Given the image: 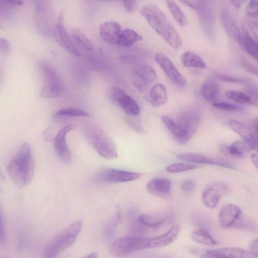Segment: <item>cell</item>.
<instances>
[{
  "label": "cell",
  "mask_w": 258,
  "mask_h": 258,
  "mask_svg": "<svg viewBox=\"0 0 258 258\" xmlns=\"http://www.w3.org/2000/svg\"><path fill=\"white\" fill-rule=\"evenodd\" d=\"M7 171L14 184L18 187L27 185L34 172L32 148L28 143H23L15 158L10 162Z\"/></svg>",
  "instance_id": "1"
},
{
  "label": "cell",
  "mask_w": 258,
  "mask_h": 258,
  "mask_svg": "<svg viewBox=\"0 0 258 258\" xmlns=\"http://www.w3.org/2000/svg\"><path fill=\"white\" fill-rule=\"evenodd\" d=\"M140 13L151 28L172 48L177 49L181 46L182 40L180 36L157 6L146 5L141 9Z\"/></svg>",
  "instance_id": "2"
},
{
  "label": "cell",
  "mask_w": 258,
  "mask_h": 258,
  "mask_svg": "<svg viewBox=\"0 0 258 258\" xmlns=\"http://www.w3.org/2000/svg\"><path fill=\"white\" fill-rule=\"evenodd\" d=\"M82 228V222H74L55 236L46 245L43 257H55L71 246L76 240Z\"/></svg>",
  "instance_id": "3"
},
{
  "label": "cell",
  "mask_w": 258,
  "mask_h": 258,
  "mask_svg": "<svg viewBox=\"0 0 258 258\" xmlns=\"http://www.w3.org/2000/svg\"><path fill=\"white\" fill-rule=\"evenodd\" d=\"M87 141L101 157L106 159L117 157L116 147L111 139L103 131L97 128H91L85 134Z\"/></svg>",
  "instance_id": "4"
},
{
  "label": "cell",
  "mask_w": 258,
  "mask_h": 258,
  "mask_svg": "<svg viewBox=\"0 0 258 258\" xmlns=\"http://www.w3.org/2000/svg\"><path fill=\"white\" fill-rule=\"evenodd\" d=\"M146 248H149V238L125 236L113 242L109 251L114 256H123Z\"/></svg>",
  "instance_id": "5"
},
{
  "label": "cell",
  "mask_w": 258,
  "mask_h": 258,
  "mask_svg": "<svg viewBox=\"0 0 258 258\" xmlns=\"http://www.w3.org/2000/svg\"><path fill=\"white\" fill-rule=\"evenodd\" d=\"M106 92L108 99L126 113L131 115L140 113V108L137 102L121 89L112 87L108 88Z\"/></svg>",
  "instance_id": "6"
},
{
  "label": "cell",
  "mask_w": 258,
  "mask_h": 258,
  "mask_svg": "<svg viewBox=\"0 0 258 258\" xmlns=\"http://www.w3.org/2000/svg\"><path fill=\"white\" fill-rule=\"evenodd\" d=\"M200 120V111L197 108L191 107L178 114L176 123L190 140L198 128Z\"/></svg>",
  "instance_id": "7"
},
{
  "label": "cell",
  "mask_w": 258,
  "mask_h": 258,
  "mask_svg": "<svg viewBox=\"0 0 258 258\" xmlns=\"http://www.w3.org/2000/svg\"><path fill=\"white\" fill-rule=\"evenodd\" d=\"M142 176L140 173L107 169L99 172L95 175L94 180L99 183H119L135 180Z\"/></svg>",
  "instance_id": "8"
},
{
  "label": "cell",
  "mask_w": 258,
  "mask_h": 258,
  "mask_svg": "<svg viewBox=\"0 0 258 258\" xmlns=\"http://www.w3.org/2000/svg\"><path fill=\"white\" fill-rule=\"evenodd\" d=\"M132 78L134 86L140 92H145L156 79L155 70L150 66L141 64L135 67L132 71Z\"/></svg>",
  "instance_id": "9"
},
{
  "label": "cell",
  "mask_w": 258,
  "mask_h": 258,
  "mask_svg": "<svg viewBox=\"0 0 258 258\" xmlns=\"http://www.w3.org/2000/svg\"><path fill=\"white\" fill-rule=\"evenodd\" d=\"M35 8V23L40 32L45 35L51 32L49 21L50 0H33Z\"/></svg>",
  "instance_id": "10"
},
{
  "label": "cell",
  "mask_w": 258,
  "mask_h": 258,
  "mask_svg": "<svg viewBox=\"0 0 258 258\" xmlns=\"http://www.w3.org/2000/svg\"><path fill=\"white\" fill-rule=\"evenodd\" d=\"M155 58L166 76L175 84L180 87L186 86L187 81L185 78L179 73L168 57L161 53H157Z\"/></svg>",
  "instance_id": "11"
},
{
  "label": "cell",
  "mask_w": 258,
  "mask_h": 258,
  "mask_svg": "<svg viewBox=\"0 0 258 258\" xmlns=\"http://www.w3.org/2000/svg\"><path fill=\"white\" fill-rule=\"evenodd\" d=\"M74 128L72 124H69L62 128L54 139V147L59 160L66 164L72 160L71 153L66 142V135Z\"/></svg>",
  "instance_id": "12"
},
{
  "label": "cell",
  "mask_w": 258,
  "mask_h": 258,
  "mask_svg": "<svg viewBox=\"0 0 258 258\" xmlns=\"http://www.w3.org/2000/svg\"><path fill=\"white\" fill-rule=\"evenodd\" d=\"M229 192V188L222 183H216L207 188L203 193L202 201L209 208L214 209L219 200Z\"/></svg>",
  "instance_id": "13"
},
{
  "label": "cell",
  "mask_w": 258,
  "mask_h": 258,
  "mask_svg": "<svg viewBox=\"0 0 258 258\" xmlns=\"http://www.w3.org/2000/svg\"><path fill=\"white\" fill-rule=\"evenodd\" d=\"M229 125L233 131L243 139L251 149H257V131L252 127L234 119L229 121Z\"/></svg>",
  "instance_id": "14"
},
{
  "label": "cell",
  "mask_w": 258,
  "mask_h": 258,
  "mask_svg": "<svg viewBox=\"0 0 258 258\" xmlns=\"http://www.w3.org/2000/svg\"><path fill=\"white\" fill-rule=\"evenodd\" d=\"M177 158L182 161L187 163L209 164L220 166L231 169H235L232 164L227 161L215 160L199 153H184L179 154L177 156Z\"/></svg>",
  "instance_id": "15"
},
{
  "label": "cell",
  "mask_w": 258,
  "mask_h": 258,
  "mask_svg": "<svg viewBox=\"0 0 258 258\" xmlns=\"http://www.w3.org/2000/svg\"><path fill=\"white\" fill-rule=\"evenodd\" d=\"M243 34L239 43L241 47L252 57L257 60V34L254 29L244 25Z\"/></svg>",
  "instance_id": "16"
},
{
  "label": "cell",
  "mask_w": 258,
  "mask_h": 258,
  "mask_svg": "<svg viewBox=\"0 0 258 258\" xmlns=\"http://www.w3.org/2000/svg\"><path fill=\"white\" fill-rule=\"evenodd\" d=\"M241 215L242 211L238 206L234 204L226 205L219 212V223L223 228H232Z\"/></svg>",
  "instance_id": "17"
},
{
  "label": "cell",
  "mask_w": 258,
  "mask_h": 258,
  "mask_svg": "<svg viewBox=\"0 0 258 258\" xmlns=\"http://www.w3.org/2000/svg\"><path fill=\"white\" fill-rule=\"evenodd\" d=\"M55 37L59 44L74 55L79 56L80 53L71 41L63 23V15L60 13L55 27Z\"/></svg>",
  "instance_id": "18"
},
{
  "label": "cell",
  "mask_w": 258,
  "mask_h": 258,
  "mask_svg": "<svg viewBox=\"0 0 258 258\" xmlns=\"http://www.w3.org/2000/svg\"><path fill=\"white\" fill-rule=\"evenodd\" d=\"M220 19L223 27L227 34L233 40L239 44L241 34L229 10L224 8L220 13Z\"/></svg>",
  "instance_id": "19"
},
{
  "label": "cell",
  "mask_w": 258,
  "mask_h": 258,
  "mask_svg": "<svg viewBox=\"0 0 258 258\" xmlns=\"http://www.w3.org/2000/svg\"><path fill=\"white\" fill-rule=\"evenodd\" d=\"M207 257L242 258L253 257L249 251L237 247H223L208 251L205 254Z\"/></svg>",
  "instance_id": "20"
},
{
  "label": "cell",
  "mask_w": 258,
  "mask_h": 258,
  "mask_svg": "<svg viewBox=\"0 0 258 258\" xmlns=\"http://www.w3.org/2000/svg\"><path fill=\"white\" fill-rule=\"evenodd\" d=\"M121 32L120 25L112 21L102 23L99 28V34L102 39L113 44H117Z\"/></svg>",
  "instance_id": "21"
},
{
  "label": "cell",
  "mask_w": 258,
  "mask_h": 258,
  "mask_svg": "<svg viewBox=\"0 0 258 258\" xmlns=\"http://www.w3.org/2000/svg\"><path fill=\"white\" fill-rule=\"evenodd\" d=\"M171 186L170 180L163 177L154 178L147 184V188L151 194L161 198L165 197L169 194Z\"/></svg>",
  "instance_id": "22"
},
{
  "label": "cell",
  "mask_w": 258,
  "mask_h": 258,
  "mask_svg": "<svg viewBox=\"0 0 258 258\" xmlns=\"http://www.w3.org/2000/svg\"><path fill=\"white\" fill-rule=\"evenodd\" d=\"M179 231V226L176 225L162 235L149 237V248L161 247L172 243L178 237Z\"/></svg>",
  "instance_id": "23"
},
{
  "label": "cell",
  "mask_w": 258,
  "mask_h": 258,
  "mask_svg": "<svg viewBox=\"0 0 258 258\" xmlns=\"http://www.w3.org/2000/svg\"><path fill=\"white\" fill-rule=\"evenodd\" d=\"M39 68L47 82L48 86L63 91V82L57 72L49 64L45 62L39 63Z\"/></svg>",
  "instance_id": "24"
},
{
  "label": "cell",
  "mask_w": 258,
  "mask_h": 258,
  "mask_svg": "<svg viewBox=\"0 0 258 258\" xmlns=\"http://www.w3.org/2000/svg\"><path fill=\"white\" fill-rule=\"evenodd\" d=\"M200 91L201 96L205 100L213 103L219 96L220 85L216 79L210 78L203 83Z\"/></svg>",
  "instance_id": "25"
},
{
  "label": "cell",
  "mask_w": 258,
  "mask_h": 258,
  "mask_svg": "<svg viewBox=\"0 0 258 258\" xmlns=\"http://www.w3.org/2000/svg\"><path fill=\"white\" fill-rule=\"evenodd\" d=\"M146 99L154 107L164 104L167 100V94L165 87L161 84H154L146 96Z\"/></svg>",
  "instance_id": "26"
},
{
  "label": "cell",
  "mask_w": 258,
  "mask_h": 258,
  "mask_svg": "<svg viewBox=\"0 0 258 258\" xmlns=\"http://www.w3.org/2000/svg\"><path fill=\"white\" fill-rule=\"evenodd\" d=\"M222 153L236 157H243L249 153L251 149L243 140L237 141L230 145H223L219 148Z\"/></svg>",
  "instance_id": "27"
},
{
  "label": "cell",
  "mask_w": 258,
  "mask_h": 258,
  "mask_svg": "<svg viewBox=\"0 0 258 258\" xmlns=\"http://www.w3.org/2000/svg\"><path fill=\"white\" fill-rule=\"evenodd\" d=\"M199 16L200 24L206 34H212L214 25V18L212 10L207 5L201 10L196 11Z\"/></svg>",
  "instance_id": "28"
},
{
  "label": "cell",
  "mask_w": 258,
  "mask_h": 258,
  "mask_svg": "<svg viewBox=\"0 0 258 258\" xmlns=\"http://www.w3.org/2000/svg\"><path fill=\"white\" fill-rule=\"evenodd\" d=\"M162 121L168 130L175 137L177 141L180 144H184L189 141V138L178 126L176 122L166 115H162Z\"/></svg>",
  "instance_id": "29"
},
{
  "label": "cell",
  "mask_w": 258,
  "mask_h": 258,
  "mask_svg": "<svg viewBox=\"0 0 258 258\" xmlns=\"http://www.w3.org/2000/svg\"><path fill=\"white\" fill-rule=\"evenodd\" d=\"M142 35L131 29H126L121 32L117 42V45L130 47L135 42L142 40Z\"/></svg>",
  "instance_id": "30"
},
{
  "label": "cell",
  "mask_w": 258,
  "mask_h": 258,
  "mask_svg": "<svg viewBox=\"0 0 258 258\" xmlns=\"http://www.w3.org/2000/svg\"><path fill=\"white\" fill-rule=\"evenodd\" d=\"M181 60L183 65L186 68L204 69L206 64L204 60L196 53L188 51L184 53Z\"/></svg>",
  "instance_id": "31"
},
{
  "label": "cell",
  "mask_w": 258,
  "mask_h": 258,
  "mask_svg": "<svg viewBox=\"0 0 258 258\" xmlns=\"http://www.w3.org/2000/svg\"><path fill=\"white\" fill-rule=\"evenodd\" d=\"M225 96L232 101L243 105L257 106V102L250 95L241 91L229 90L226 92Z\"/></svg>",
  "instance_id": "32"
},
{
  "label": "cell",
  "mask_w": 258,
  "mask_h": 258,
  "mask_svg": "<svg viewBox=\"0 0 258 258\" xmlns=\"http://www.w3.org/2000/svg\"><path fill=\"white\" fill-rule=\"evenodd\" d=\"M138 218L147 229L161 226L166 219L164 216L159 214H142Z\"/></svg>",
  "instance_id": "33"
},
{
  "label": "cell",
  "mask_w": 258,
  "mask_h": 258,
  "mask_svg": "<svg viewBox=\"0 0 258 258\" xmlns=\"http://www.w3.org/2000/svg\"><path fill=\"white\" fill-rule=\"evenodd\" d=\"M164 1L176 23L180 26H186L188 23L187 19L178 5L173 0Z\"/></svg>",
  "instance_id": "34"
},
{
  "label": "cell",
  "mask_w": 258,
  "mask_h": 258,
  "mask_svg": "<svg viewBox=\"0 0 258 258\" xmlns=\"http://www.w3.org/2000/svg\"><path fill=\"white\" fill-rule=\"evenodd\" d=\"M192 240L197 243L206 245H215L217 242L205 229H198L191 234Z\"/></svg>",
  "instance_id": "35"
},
{
  "label": "cell",
  "mask_w": 258,
  "mask_h": 258,
  "mask_svg": "<svg viewBox=\"0 0 258 258\" xmlns=\"http://www.w3.org/2000/svg\"><path fill=\"white\" fill-rule=\"evenodd\" d=\"M72 35L76 42L82 47L90 51L93 50L92 43L80 29L78 28L74 29Z\"/></svg>",
  "instance_id": "36"
},
{
  "label": "cell",
  "mask_w": 258,
  "mask_h": 258,
  "mask_svg": "<svg viewBox=\"0 0 258 258\" xmlns=\"http://www.w3.org/2000/svg\"><path fill=\"white\" fill-rule=\"evenodd\" d=\"M197 167L196 165L192 164L176 162L168 165L165 169L166 171L170 173H178L187 171L195 169Z\"/></svg>",
  "instance_id": "37"
},
{
  "label": "cell",
  "mask_w": 258,
  "mask_h": 258,
  "mask_svg": "<svg viewBox=\"0 0 258 258\" xmlns=\"http://www.w3.org/2000/svg\"><path fill=\"white\" fill-rule=\"evenodd\" d=\"M55 116L88 117L90 116V114L80 108L68 107L58 110L55 113Z\"/></svg>",
  "instance_id": "38"
},
{
  "label": "cell",
  "mask_w": 258,
  "mask_h": 258,
  "mask_svg": "<svg viewBox=\"0 0 258 258\" xmlns=\"http://www.w3.org/2000/svg\"><path fill=\"white\" fill-rule=\"evenodd\" d=\"M212 106L219 109L230 112H238L243 109L241 105L224 102L215 101L212 103Z\"/></svg>",
  "instance_id": "39"
},
{
  "label": "cell",
  "mask_w": 258,
  "mask_h": 258,
  "mask_svg": "<svg viewBox=\"0 0 258 258\" xmlns=\"http://www.w3.org/2000/svg\"><path fill=\"white\" fill-rule=\"evenodd\" d=\"M147 229L142 224L138 218H136L131 223L130 232L134 236L141 237L146 232Z\"/></svg>",
  "instance_id": "40"
},
{
  "label": "cell",
  "mask_w": 258,
  "mask_h": 258,
  "mask_svg": "<svg viewBox=\"0 0 258 258\" xmlns=\"http://www.w3.org/2000/svg\"><path fill=\"white\" fill-rule=\"evenodd\" d=\"M240 216L233 227L248 230H254L255 225L253 221L244 217Z\"/></svg>",
  "instance_id": "41"
},
{
  "label": "cell",
  "mask_w": 258,
  "mask_h": 258,
  "mask_svg": "<svg viewBox=\"0 0 258 258\" xmlns=\"http://www.w3.org/2000/svg\"><path fill=\"white\" fill-rule=\"evenodd\" d=\"M179 1L196 11L202 9L207 5L205 0H179Z\"/></svg>",
  "instance_id": "42"
},
{
  "label": "cell",
  "mask_w": 258,
  "mask_h": 258,
  "mask_svg": "<svg viewBox=\"0 0 258 258\" xmlns=\"http://www.w3.org/2000/svg\"><path fill=\"white\" fill-rule=\"evenodd\" d=\"M247 16L252 18H257V0H251L245 9Z\"/></svg>",
  "instance_id": "43"
},
{
  "label": "cell",
  "mask_w": 258,
  "mask_h": 258,
  "mask_svg": "<svg viewBox=\"0 0 258 258\" xmlns=\"http://www.w3.org/2000/svg\"><path fill=\"white\" fill-rule=\"evenodd\" d=\"M215 77L218 80L224 82L241 83L244 82L243 80L241 78L234 77L221 73L216 74L215 75Z\"/></svg>",
  "instance_id": "44"
},
{
  "label": "cell",
  "mask_w": 258,
  "mask_h": 258,
  "mask_svg": "<svg viewBox=\"0 0 258 258\" xmlns=\"http://www.w3.org/2000/svg\"><path fill=\"white\" fill-rule=\"evenodd\" d=\"M116 226V221L114 220L107 224L104 229V234L106 237L109 238L114 234Z\"/></svg>",
  "instance_id": "45"
},
{
  "label": "cell",
  "mask_w": 258,
  "mask_h": 258,
  "mask_svg": "<svg viewBox=\"0 0 258 258\" xmlns=\"http://www.w3.org/2000/svg\"><path fill=\"white\" fill-rule=\"evenodd\" d=\"M11 49V45L6 39L0 37V53L7 54Z\"/></svg>",
  "instance_id": "46"
},
{
  "label": "cell",
  "mask_w": 258,
  "mask_h": 258,
  "mask_svg": "<svg viewBox=\"0 0 258 258\" xmlns=\"http://www.w3.org/2000/svg\"><path fill=\"white\" fill-rule=\"evenodd\" d=\"M196 185L195 183L190 180H186L181 184L182 189L186 192H190L195 190Z\"/></svg>",
  "instance_id": "47"
},
{
  "label": "cell",
  "mask_w": 258,
  "mask_h": 258,
  "mask_svg": "<svg viewBox=\"0 0 258 258\" xmlns=\"http://www.w3.org/2000/svg\"><path fill=\"white\" fill-rule=\"evenodd\" d=\"M241 66L244 70L249 73L255 75L257 74V69L256 67L249 62L244 60L241 62Z\"/></svg>",
  "instance_id": "48"
},
{
  "label": "cell",
  "mask_w": 258,
  "mask_h": 258,
  "mask_svg": "<svg viewBox=\"0 0 258 258\" xmlns=\"http://www.w3.org/2000/svg\"><path fill=\"white\" fill-rule=\"evenodd\" d=\"M125 9L130 12H134L137 8V0H122Z\"/></svg>",
  "instance_id": "49"
},
{
  "label": "cell",
  "mask_w": 258,
  "mask_h": 258,
  "mask_svg": "<svg viewBox=\"0 0 258 258\" xmlns=\"http://www.w3.org/2000/svg\"><path fill=\"white\" fill-rule=\"evenodd\" d=\"M249 252L253 257H257L258 255V244L257 239L256 238L253 240L249 246Z\"/></svg>",
  "instance_id": "50"
},
{
  "label": "cell",
  "mask_w": 258,
  "mask_h": 258,
  "mask_svg": "<svg viewBox=\"0 0 258 258\" xmlns=\"http://www.w3.org/2000/svg\"><path fill=\"white\" fill-rule=\"evenodd\" d=\"M52 128L50 126L47 127L43 134V137L46 141L49 142L52 139Z\"/></svg>",
  "instance_id": "51"
},
{
  "label": "cell",
  "mask_w": 258,
  "mask_h": 258,
  "mask_svg": "<svg viewBox=\"0 0 258 258\" xmlns=\"http://www.w3.org/2000/svg\"><path fill=\"white\" fill-rule=\"evenodd\" d=\"M0 2L14 7L22 4V0H0Z\"/></svg>",
  "instance_id": "52"
},
{
  "label": "cell",
  "mask_w": 258,
  "mask_h": 258,
  "mask_svg": "<svg viewBox=\"0 0 258 258\" xmlns=\"http://www.w3.org/2000/svg\"><path fill=\"white\" fill-rule=\"evenodd\" d=\"M128 123L135 131L138 132H141V127L137 124L136 120H133V118H130L128 120Z\"/></svg>",
  "instance_id": "53"
},
{
  "label": "cell",
  "mask_w": 258,
  "mask_h": 258,
  "mask_svg": "<svg viewBox=\"0 0 258 258\" xmlns=\"http://www.w3.org/2000/svg\"><path fill=\"white\" fill-rule=\"evenodd\" d=\"M5 238L4 229L3 221L1 217V209H0V240L3 241Z\"/></svg>",
  "instance_id": "54"
},
{
  "label": "cell",
  "mask_w": 258,
  "mask_h": 258,
  "mask_svg": "<svg viewBox=\"0 0 258 258\" xmlns=\"http://www.w3.org/2000/svg\"><path fill=\"white\" fill-rule=\"evenodd\" d=\"M246 0H230L231 3L236 8H240Z\"/></svg>",
  "instance_id": "55"
},
{
  "label": "cell",
  "mask_w": 258,
  "mask_h": 258,
  "mask_svg": "<svg viewBox=\"0 0 258 258\" xmlns=\"http://www.w3.org/2000/svg\"><path fill=\"white\" fill-rule=\"evenodd\" d=\"M250 159L253 164L257 168V153H252L250 155Z\"/></svg>",
  "instance_id": "56"
},
{
  "label": "cell",
  "mask_w": 258,
  "mask_h": 258,
  "mask_svg": "<svg viewBox=\"0 0 258 258\" xmlns=\"http://www.w3.org/2000/svg\"><path fill=\"white\" fill-rule=\"evenodd\" d=\"M5 181V177L2 172V171L0 170V190H1L2 187H1V184Z\"/></svg>",
  "instance_id": "57"
},
{
  "label": "cell",
  "mask_w": 258,
  "mask_h": 258,
  "mask_svg": "<svg viewBox=\"0 0 258 258\" xmlns=\"http://www.w3.org/2000/svg\"><path fill=\"white\" fill-rule=\"evenodd\" d=\"M86 257H92V258H95V257H97V253H95V252H93V253H91L90 254H89L88 255H87L86 256Z\"/></svg>",
  "instance_id": "58"
},
{
  "label": "cell",
  "mask_w": 258,
  "mask_h": 258,
  "mask_svg": "<svg viewBox=\"0 0 258 258\" xmlns=\"http://www.w3.org/2000/svg\"><path fill=\"white\" fill-rule=\"evenodd\" d=\"M99 1H117V0H99Z\"/></svg>",
  "instance_id": "59"
},
{
  "label": "cell",
  "mask_w": 258,
  "mask_h": 258,
  "mask_svg": "<svg viewBox=\"0 0 258 258\" xmlns=\"http://www.w3.org/2000/svg\"><path fill=\"white\" fill-rule=\"evenodd\" d=\"M0 27H1V24H0Z\"/></svg>",
  "instance_id": "60"
}]
</instances>
